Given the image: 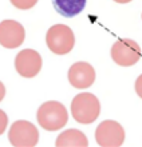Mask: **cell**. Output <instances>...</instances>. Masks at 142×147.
<instances>
[{
    "mask_svg": "<svg viewBox=\"0 0 142 147\" xmlns=\"http://www.w3.org/2000/svg\"><path fill=\"white\" fill-rule=\"evenodd\" d=\"M15 70L23 78H34L42 70V56L31 48L20 51L15 58Z\"/></svg>",
    "mask_w": 142,
    "mask_h": 147,
    "instance_id": "obj_7",
    "label": "cell"
},
{
    "mask_svg": "<svg viewBox=\"0 0 142 147\" xmlns=\"http://www.w3.org/2000/svg\"><path fill=\"white\" fill-rule=\"evenodd\" d=\"M134 88H135V92L138 95L139 98L142 99V74L137 78V80H135V84H134Z\"/></svg>",
    "mask_w": 142,
    "mask_h": 147,
    "instance_id": "obj_14",
    "label": "cell"
},
{
    "mask_svg": "<svg viewBox=\"0 0 142 147\" xmlns=\"http://www.w3.org/2000/svg\"><path fill=\"white\" fill-rule=\"evenodd\" d=\"M36 119L39 122V126L44 130L58 131L66 126L67 120H69V114H67L66 107L60 102L50 100L43 103L39 107L38 112H36Z\"/></svg>",
    "mask_w": 142,
    "mask_h": 147,
    "instance_id": "obj_1",
    "label": "cell"
},
{
    "mask_svg": "<svg viewBox=\"0 0 142 147\" xmlns=\"http://www.w3.org/2000/svg\"><path fill=\"white\" fill-rule=\"evenodd\" d=\"M115 3H119V4H126V3H130L131 0H114Z\"/></svg>",
    "mask_w": 142,
    "mask_h": 147,
    "instance_id": "obj_16",
    "label": "cell"
},
{
    "mask_svg": "<svg viewBox=\"0 0 142 147\" xmlns=\"http://www.w3.org/2000/svg\"><path fill=\"white\" fill-rule=\"evenodd\" d=\"M52 5L62 16L73 18L85 9L86 0H52Z\"/></svg>",
    "mask_w": 142,
    "mask_h": 147,
    "instance_id": "obj_11",
    "label": "cell"
},
{
    "mask_svg": "<svg viewBox=\"0 0 142 147\" xmlns=\"http://www.w3.org/2000/svg\"><path fill=\"white\" fill-rule=\"evenodd\" d=\"M7 124H8V116H7V114H5L3 110H0V135L5 131Z\"/></svg>",
    "mask_w": 142,
    "mask_h": 147,
    "instance_id": "obj_13",
    "label": "cell"
},
{
    "mask_svg": "<svg viewBox=\"0 0 142 147\" xmlns=\"http://www.w3.org/2000/svg\"><path fill=\"white\" fill-rule=\"evenodd\" d=\"M69 82L75 88H88L95 82V70L86 62L74 63L69 70Z\"/></svg>",
    "mask_w": 142,
    "mask_h": 147,
    "instance_id": "obj_9",
    "label": "cell"
},
{
    "mask_svg": "<svg viewBox=\"0 0 142 147\" xmlns=\"http://www.w3.org/2000/svg\"><path fill=\"white\" fill-rule=\"evenodd\" d=\"M101 105L95 95L90 92L78 94L71 102V115L78 123L90 124L99 116Z\"/></svg>",
    "mask_w": 142,
    "mask_h": 147,
    "instance_id": "obj_2",
    "label": "cell"
},
{
    "mask_svg": "<svg viewBox=\"0 0 142 147\" xmlns=\"http://www.w3.org/2000/svg\"><path fill=\"white\" fill-rule=\"evenodd\" d=\"M46 43L51 52L56 55H66L74 48L75 36L69 26L55 24L47 31Z\"/></svg>",
    "mask_w": 142,
    "mask_h": 147,
    "instance_id": "obj_3",
    "label": "cell"
},
{
    "mask_svg": "<svg viewBox=\"0 0 142 147\" xmlns=\"http://www.w3.org/2000/svg\"><path fill=\"white\" fill-rule=\"evenodd\" d=\"M4 96H5V87H4V84L0 82V102L4 99Z\"/></svg>",
    "mask_w": 142,
    "mask_h": 147,
    "instance_id": "obj_15",
    "label": "cell"
},
{
    "mask_svg": "<svg viewBox=\"0 0 142 147\" xmlns=\"http://www.w3.org/2000/svg\"><path fill=\"white\" fill-rule=\"evenodd\" d=\"M141 56V47L131 39H119L111 47V59L118 66H134L135 63H138Z\"/></svg>",
    "mask_w": 142,
    "mask_h": 147,
    "instance_id": "obj_5",
    "label": "cell"
},
{
    "mask_svg": "<svg viewBox=\"0 0 142 147\" xmlns=\"http://www.w3.org/2000/svg\"><path fill=\"white\" fill-rule=\"evenodd\" d=\"M95 140L99 147H121L125 142V130L115 120H103L95 130Z\"/></svg>",
    "mask_w": 142,
    "mask_h": 147,
    "instance_id": "obj_6",
    "label": "cell"
},
{
    "mask_svg": "<svg viewBox=\"0 0 142 147\" xmlns=\"http://www.w3.org/2000/svg\"><path fill=\"white\" fill-rule=\"evenodd\" d=\"M55 147H88V140L82 131L77 128H70L58 135Z\"/></svg>",
    "mask_w": 142,
    "mask_h": 147,
    "instance_id": "obj_10",
    "label": "cell"
},
{
    "mask_svg": "<svg viewBox=\"0 0 142 147\" xmlns=\"http://www.w3.org/2000/svg\"><path fill=\"white\" fill-rule=\"evenodd\" d=\"M8 140L14 147H35L39 142V131L28 120H16L8 131Z\"/></svg>",
    "mask_w": 142,
    "mask_h": 147,
    "instance_id": "obj_4",
    "label": "cell"
},
{
    "mask_svg": "<svg viewBox=\"0 0 142 147\" xmlns=\"http://www.w3.org/2000/svg\"><path fill=\"white\" fill-rule=\"evenodd\" d=\"M10 1L18 9H30L38 3V0H10Z\"/></svg>",
    "mask_w": 142,
    "mask_h": 147,
    "instance_id": "obj_12",
    "label": "cell"
},
{
    "mask_svg": "<svg viewBox=\"0 0 142 147\" xmlns=\"http://www.w3.org/2000/svg\"><path fill=\"white\" fill-rule=\"evenodd\" d=\"M26 38L24 27L16 20H3L0 23V44L5 48H16L22 46Z\"/></svg>",
    "mask_w": 142,
    "mask_h": 147,
    "instance_id": "obj_8",
    "label": "cell"
}]
</instances>
